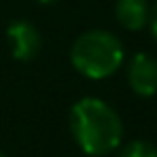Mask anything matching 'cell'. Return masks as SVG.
<instances>
[{"mask_svg":"<svg viewBox=\"0 0 157 157\" xmlns=\"http://www.w3.org/2000/svg\"><path fill=\"white\" fill-rule=\"evenodd\" d=\"M69 127L75 144L90 157H103L123 144V121L118 112L97 97L73 103Z\"/></svg>","mask_w":157,"mask_h":157,"instance_id":"cell-1","label":"cell"},{"mask_svg":"<svg viewBox=\"0 0 157 157\" xmlns=\"http://www.w3.org/2000/svg\"><path fill=\"white\" fill-rule=\"evenodd\" d=\"M71 65L88 80H103L114 75L125 63V48L121 39L108 30L93 28L82 33L69 52Z\"/></svg>","mask_w":157,"mask_h":157,"instance_id":"cell-2","label":"cell"},{"mask_svg":"<svg viewBox=\"0 0 157 157\" xmlns=\"http://www.w3.org/2000/svg\"><path fill=\"white\" fill-rule=\"evenodd\" d=\"M7 39L11 45V54L15 60L28 63L33 58H37V54L41 52V33L35 24L26 22V20H15L9 24L7 28Z\"/></svg>","mask_w":157,"mask_h":157,"instance_id":"cell-3","label":"cell"},{"mask_svg":"<svg viewBox=\"0 0 157 157\" xmlns=\"http://www.w3.org/2000/svg\"><path fill=\"white\" fill-rule=\"evenodd\" d=\"M129 88L138 97L157 95V58L151 54H136L127 65Z\"/></svg>","mask_w":157,"mask_h":157,"instance_id":"cell-4","label":"cell"},{"mask_svg":"<svg viewBox=\"0 0 157 157\" xmlns=\"http://www.w3.org/2000/svg\"><path fill=\"white\" fill-rule=\"evenodd\" d=\"M114 15H116V22L125 30L138 33L148 24L151 5H148V0H116Z\"/></svg>","mask_w":157,"mask_h":157,"instance_id":"cell-5","label":"cell"},{"mask_svg":"<svg viewBox=\"0 0 157 157\" xmlns=\"http://www.w3.org/2000/svg\"><path fill=\"white\" fill-rule=\"evenodd\" d=\"M118 157H157V146L148 140H129L118 146Z\"/></svg>","mask_w":157,"mask_h":157,"instance_id":"cell-6","label":"cell"},{"mask_svg":"<svg viewBox=\"0 0 157 157\" xmlns=\"http://www.w3.org/2000/svg\"><path fill=\"white\" fill-rule=\"evenodd\" d=\"M148 26H151V33L157 41V2L151 7V17H148Z\"/></svg>","mask_w":157,"mask_h":157,"instance_id":"cell-7","label":"cell"},{"mask_svg":"<svg viewBox=\"0 0 157 157\" xmlns=\"http://www.w3.org/2000/svg\"><path fill=\"white\" fill-rule=\"evenodd\" d=\"M37 2H41V5H52V2H58V0H37Z\"/></svg>","mask_w":157,"mask_h":157,"instance_id":"cell-8","label":"cell"},{"mask_svg":"<svg viewBox=\"0 0 157 157\" xmlns=\"http://www.w3.org/2000/svg\"><path fill=\"white\" fill-rule=\"evenodd\" d=\"M0 157H7V155H5V153H0Z\"/></svg>","mask_w":157,"mask_h":157,"instance_id":"cell-9","label":"cell"}]
</instances>
